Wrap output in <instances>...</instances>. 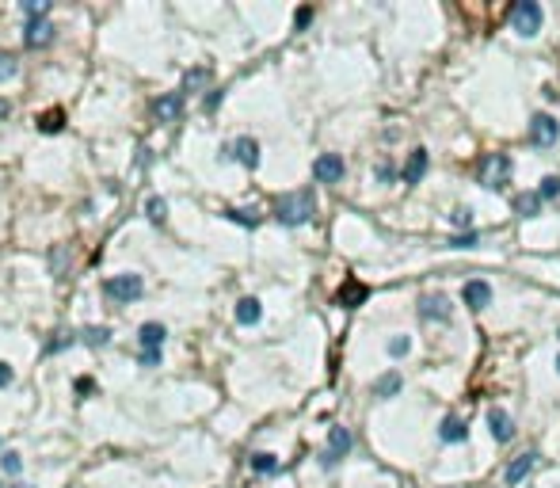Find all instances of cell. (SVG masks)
Here are the masks:
<instances>
[{
	"label": "cell",
	"instance_id": "obj_1",
	"mask_svg": "<svg viewBox=\"0 0 560 488\" xmlns=\"http://www.w3.org/2000/svg\"><path fill=\"white\" fill-rule=\"evenodd\" d=\"M316 214V199L313 191H290L275 202V218L282 225H305Z\"/></svg>",
	"mask_w": 560,
	"mask_h": 488
},
{
	"label": "cell",
	"instance_id": "obj_2",
	"mask_svg": "<svg viewBox=\"0 0 560 488\" xmlns=\"http://www.w3.org/2000/svg\"><path fill=\"white\" fill-rule=\"evenodd\" d=\"M104 294L115 305H130V302H137V298L145 294V283H142V275H115V279L104 283Z\"/></svg>",
	"mask_w": 560,
	"mask_h": 488
},
{
	"label": "cell",
	"instance_id": "obj_3",
	"mask_svg": "<svg viewBox=\"0 0 560 488\" xmlns=\"http://www.w3.org/2000/svg\"><path fill=\"white\" fill-rule=\"evenodd\" d=\"M511 176V157L507 153H492L480 161V187H488V191H499L503 183H507Z\"/></svg>",
	"mask_w": 560,
	"mask_h": 488
},
{
	"label": "cell",
	"instance_id": "obj_4",
	"mask_svg": "<svg viewBox=\"0 0 560 488\" xmlns=\"http://www.w3.org/2000/svg\"><path fill=\"white\" fill-rule=\"evenodd\" d=\"M511 23H515L518 35L534 39V35L541 31V4H534V0H522V4H515V12H511Z\"/></svg>",
	"mask_w": 560,
	"mask_h": 488
},
{
	"label": "cell",
	"instance_id": "obj_5",
	"mask_svg": "<svg viewBox=\"0 0 560 488\" xmlns=\"http://www.w3.org/2000/svg\"><path fill=\"white\" fill-rule=\"evenodd\" d=\"M556 138H560V126H556L553 115H534L530 118V145L549 149V145H556Z\"/></svg>",
	"mask_w": 560,
	"mask_h": 488
},
{
	"label": "cell",
	"instance_id": "obj_6",
	"mask_svg": "<svg viewBox=\"0 0 560 488\" xmlns=\"http://www.w3.org/2000/svg\"><path fill=\"white\" fill-rule=\"evenodd\" d=\"M343 157L340 153H321L313 161V176H316V183H340L343 180Z\"/></svg>",
	"mask_w": 560,
	"mask_h": 488
},
{
	"label": "cell",
	"instance_id": "obj_7",
	"mask_svg": "<svg viewBox=\"0 0 560 488\" xmlns=\"http://www.w3.org/2000/svg\"><path fill=\"white\" fill-rule=\"evenodd\" d=\"M347 450H351V431H347V427H332V431H328V450L321 454V465L332 469L343 454H347Z\"/></svg>",
	"mask_w": 560,
	"mask_h": 488
},
{
	"label": "cell",
	"instance_id": "obj_8",
	"mask_svg": "<svg viewBox=\"0 0 560 488\" xmlns=\"http://www.w3.org/2000/svg\"><path fill=\"white\" fill-rule=\"evenodd\" d=\"M225 157H237L244 168H259V142L256 138H237V142L225 149Z\"/></svg>",
	"mask_w": 560,
	"mask_h": 488
},
{
	"label": "cell",
	"instance_id": "obj_9",
	"mask_svg": "<svg viewBox=\"0 0 560 488\" xmlns=\"http://www.w3.org/2000/svg\"><path fill=\"white\" fill-rule=\"evenodd\" d=\"M461 302L469 305V309H484L492 302V286L484 283V279H469V283L461 286Z\"/></svg>",
	"mask_w": 560,
	"mask_h": 488
},
{
	"label": "cell",
	"instance_id": "obj_10",
	"mask_svg": "<svg viewBox=\"0 0 560 488\" xmlns=\"http://www.w3.org/2000/svg\"><path fill=\"white\" fill-rule=\"evenodd\" d=\"M153 111H156V118L161 122H175L183 115V92H168V96H161L153 103Z\"/></svg>",
	"mask_w": 560,
	"mask_h": 488
},
{
	"label": "cell",
	"instance_id": "obj_11",
	"mask_svg": "<svg viewBox=\"0 0 560 488\" xmlns=\"http://www.w3.org/2000/svg\"><path fill=\"white\" fill-rule=\"evenodd\" d=\"M488 431L496 443H511V435H515V424H511V416L503 408H492L488 412Z\"/></svg>",
	"mask_w": 560,
	"mask_h": 488
},
{
	"label": "cell",
	"instance_id": "obj_12",
	"mask_svg": "<svg viewBox=\"0 0 560 488\" xmlns=\"http://www.w3.org/2000/svg\"><path fill=\"white\" fill-rule=\"evenodd\" d=\"M419 317H423V321H450V302H446L442 294H427L423 302H419Z\"/></svg>",
	"mask_w": 560,
	"mask_h": 488
},
{
	"label": "cell",
	"instance_id": "obj_13",
	"mask_svg": "<svg viewBox=\"0 0 560 488\" xmlns=\"http://www.w3.org/2000/svg\"><path fill=\"white\" fill-rule=\"evenodd\" d=\"M427 176V149H412L408 153V164H404V187L419 183Z\"/></svg>",
	"mask_w": 560,
	"mask_h": 488
},
{
	"label": "cell",
	"instance_id": "obj_14",
	"mask_svg": "<svg viewBox=\"0 0 560 488\" xmlns=\"http://www.w3.org/2000/svg\"><path fill=\"white\" fill-rule=\"evenodd\" d=\"M366 294H370V290L362 286V283H354V279H347V283H343V290L335 294V305H343V309H354V305H362V302H366Z\"/></svg>",
	"mask_w": 560,
	"mask_h": 488
},
{
	"label": "cell",
	"instance_id": "obj_15",
	"mask_svg": "<svg viewBox=\"0 0 560 488\" xmlns=\"http://www.w3.org/2000/svg\"><path fill=\"white\" fill-rule=\"evenodd\" d=\"M50 39H54V27L46 23V20H31V23L23 27V42L27 46H46Z\"/></svg>",
	"mask_w": 560,
	"mask_h": 488
},
{
	"label": "cell",
	"instance_id": "obj_16",
	"mask_svg": "<svg viewBox=\"0 0 560 488\" xmlns=\"http://www.w3.org/2000/svg\"><path fill=\"white\" fill-rule=\"evenodd\" d=\"M164 324H142V332H137V340H142V351H161L164 343Z\"/></svg>",
	"mask_w": 560,
	"mask_h": 488
},
{
	"label": "cell",
	"instance_id": "obj_17",
	"mask_svg": "<svg viewBox=\"0 0 560 488\" xmlns=\"http://www.w3.org/2000/svg\"><path fill=\"white\" fill-rule=\"evenodd\" d=\"M438 435H442V443H465L469 427H465L457 416H446V420H442V427H438Z\"/></svg>",
	"mask_w": 560,
	"mask_h": 488
},
{
	"label": "cell",
	"instance_id": "obj_18",
	"mask_svg": "<svg viewBox=\"0 0 560 488\" xmlns=\"http://www.w3.org/2000/svg\"><path fill=\"white\" fill-rule=\"evenodd\" d=\"M259 317H263V305L256 298H240L237 302V324H256Z\"/></svg>",
	"mask_w": 560,
	"mask_h": 488
},
{
	"label": "cell",
	"instance_id": "obj_19",
	"mask_svg": "<svg viewBox=\"0 0 560 488\" xmlns=\"http://www.w3.org/2000/svg\"><path fill=\"white\" fill-rule=\"evenodd\" d=\"M400 386H404V382H400V374L389 370V374H381V378L373 382V397H397Z\"/></svg>",
	"mask_w": 560,
	"mask_h": 488
},
{
	"label": "cell",
	"instance_id": "obj_20",
	"mask_svg": "<svg viewBox=\"0 0 560 488\" xmlns=\"http://www.w3.org/2000/svg\"><path fill=\"white\" fill-rule=\"evenodd\" d=\"M534 462H537V454H522V458H515V462L507 465V484H518L522 477L534 469Z\"/></svg>",
	"mask_w": 560,
	"mask_h": 488
},
{
	"label": "cell",
	"instance_id": "obj_21",
	"mask_svg": "<svg viewBox=\"0 0 560 488\" xmlns=\"http://www.w3.org/2000/svg\"><path fill=\"white\" fill-rule=\"evenodd\" d=\"M61 126H65V111H61V107L42 111V115H39V130H42V134H58Z\"/></svg>",
	"mask_w": 560,
	"mask_h": 488
},
{
	"label": "cell",
	"instance_id": "obj_22",
	"mask_svg": "<svg viewBox=\"0 0 560 488\" xmlns=\"http://www.w3.org/2000/svg\"><path fill=\"white\" fill-rule=\"evenodd\" d=\"M202 84H210V69L206 65H199V69H191L183 77V92H194V88H202Z\"/></svg>",
	"mask_w": 560,
	"mask_h": 488
},
{
	"label": "cell",
	"instance_id": "obj_23",
	"mask_svg": "<svg viewBox=\"0 0 560 488\" xmlns=\"http://www.w3.org/2000/svg\"><path fill=\"white\" fill-rule=\"evenodd\" d=\"M107 336H111V332H107V328H99V324H92V328H84V332H80V340H84V343H88V347H104V343H107Z\"/></svg>",
	"mask_w": 560,
	"mask_h": 488
},
{
	"label": "cell",
	"instance_id": "obj_24",
	"mask_svg": "<svg viewBox=\"0 0 560 488\" xmlns=\"http://www.w3.org/2000/svg\"><path fill=\"white\" fill-rule=\"evenodd\" d=\"M145 210H149V221H156V225L168 218V202L161 199V195H153V199L145 202Z\"/></svg>",
	"mask_w": 560,
	"mask_h": 488
},
{
	"label": "cell",
	"instance_id": "obj_25",
	"mask_svg": "<svg viewBox=\"0 0 560 488\" xmlns=\"http://www.w3.org/2000/svg\"><path fill=\"white\" fill-rule=\"evenodd\" d=\"M537 206H541V195H522V199L515 202V210L522 214V218H534Z\"/></svg>",
	"mask_w": 560,
	"mask_h": 488
},
{
	"label": "cell",
	"instance_id": "obj_26",
	"mask_svg": "<svg viewBox=\"0 0 560 488\" xmlns=\"http://www.w3.org/2000/svg\"><path fill=\"white\" fill-rule=\"evenodd\" d=\"M251 469H256V473H275L278 458L275 454H251Z\"/></svg>",
	"mask_w": 560,
	"mask_h": 488
},
{
	"label": "cell",
	"instance_id": "obj_27",
	"mask_svg": "<svg viewBox=\"0 0 560 488\" xmlns=\"http://www.w3.org/2000/svg\"><path fill=\"white\" fill-rule=\"evenodd\" d=\"M408 351H412V340H408V336H393V340H389V355H393V359H404Z\"/></svg>",
	"mask_w": 560,
	"mask_h": 488
},
{
	"label": "cell",
	"instance_id": "obj_28",
	"mask_svg": "<svg viewBox=\"0 0 560 488\" xmlns=\"http://www.w3.org/2000/svg\"><path fill=\"white\" fill-rule=\"evenodd\" d=\"M537 195H541V199H553V195H560V176H545L541 187H537Z\"/></svg>",
	"mask_w": 560,
	"mask_h": 488
},
{
	"label": "cell",
	"instance_id": "obj_29",
	"mask_svg": "<svg viewBox=\"0 0 560 488\" xmlns=\"http://www.w3.org/2000/svg\"><path fill=\"white\" fill-rule=\"evenodd\" d=\"M450 221L461 225V229H469V225H473V206H457V210L450 214Z\"/></svg>",
	"mask_w": 560,
	"mask_h": 488
},
{
	"label": "cell",
	"instance_id": "obj_30",
	"mask_svg": "<svg viewBox=\"0 0 560 488\" xmlns=\"http://www.w3.org/2000/svg\"><path fill=\"white\" fill-rule=\"evenodd\" d=\"M0 465H4V473H20V469H23V462H20V454H15V450H4Z\"/></svg>",
	"mask_w": 560,
	"mask_h": 488
},
{
	"label": "cell",
	"instance_id": "obj_31",
	"mask_svg": "<svg viewBox=\"0 0 560 488\" xmlns=\"http://www.w3.org/2000/svg\"><path fill=\"white\" fill-rule=\"evenodd\" d=\"M15 77V58L12 54H0V80H12Z\"/></svg>",
	"mask_w": 560,
	"mask_h": 488
},
{
	"label": "cell",
	"instance_id": "obj_32",
	"mask_svg": "<svg viewBox=\"0 0 560 488\" xmlns=\"http://www.w3.org/2000/svg\"><path fill=\"white\" fill-rule=\"evenodd\" d=\"M229 218L240 221V225H259V214L256 210H229Z\"/></svg>",
	"mask_w": 560,
	"mask_h": 488
},
{
	"label": "cell",
	"instance_id": "obj_33",
	"mask_svg": "<svg viewBox=\"0 0 560 488\" xmlns=\"http://www.w3.org/2000/svg\"><path fill=\"white\" fill-rule=\"evenodd\" d=\"M23 12L31 16V20H42V16H46V4H42V0H27Z\"/></svg>",
	"mask_w": 560,
	"mask_h": 488
},
{
	"label": "cell",
	"instance_id": "obj_34",
	"mask_svg": "<svg viewBox=\"0 0 560 488\" xmlns=\"http://www.w3.org/2000/svg\"><path fill=\"white\" fill-rule=\"evenodd\" d=\"M450 248H477V233L469 229L465 237H454V240H450Z\"/></svg>",
	"mask_w": 560,
	"mask_h": 488
},
{
	"label": "cell",
	"instance_id": "obj_35",
	"mask_svg": "<svg viewBox=\"0 0 560 488\" xmlns=\"http://www.w3.org/2000/svg\"><path fill=\"white\" fill-rule=\"evenodd\" d=\"M142 366H161V351H142Z\"/></svg>",
	"mask_w": 560,
	"mask_h": 488
},
{
	"label": "cell",
	"instance_id": "obj_36",
	"mask_svg": "<svg viewBox=\"0 0 560 488\" xmlns=\"http://www.w3.org/2000/svg\"><path fill=\"white\" fill-rule=\"evenodd\" d=\"M92 389H96V382H92V378H77V393H80V397H84V393H92Z\"/></svg>",
	"mask_w": 560,
	"mask_h": 488
},
{
	"label": "cell",
	"instance_id": "obj_37",
	"mask_svg": "<svg viewBox=\"0 0 560 488\" xmlns=\"http://www.w3.org/2000/svg\"><path fill=\"white\" fill-rule=\"evenodd\" d=\"M309 20H313V8H301V12L294 16V23H297V27H305V23H309Z\"/></svg>",
	"mask_w": 560,
	"mask_h": 488
},
{
	"label": "cell",
	"instance_id": "obj_38",
	"mask_svg": "<svg viewBox=\"0 0 560 488\" xmlns=\"http://www.w3.org/2000/svg\"><path fill=\"white\" fill-rule=\"evenodd\" d=\"M0 386H12V366L0 362Z\"/></svg>",
	"mask_w": 560,
	"mask_h": 488
},
{
	"label": "cell",
	"instance_id": "obj_39",
	"mask_svg": "<svg viewBox=\"0 0 560 488\" xmlns=\"http://www.w3.org/2000/svg\"><path fill=\"white\" fill-rule=\"evenodd\" d=\"M218 103H221V92H210V96H206V111H213Z\"/></svg>",
	"mask_w": 560,
	"mask_h": 488
},
{
	"label": "cell",
	"instance_id": "obj_40",
	"mask_svg": "<svg viewBox=\"0 0 560 488\" xmlns=\"http://www.w3.org/2000/svg\"><path fill=\"white\" fill-rule=\"evenodd\" d=\"M8 111H12V103H8V99H0V118H8Z\"/></svg>",
	"mask_w": 560,
	"mask_h": 488
},
{
	"label": "cell",
	"instance_id": "obj_41",
	"mask_svg": "<svg viewBox=\"0 0 560 488\" xmlns=\"http://www.w3.org/2000/svg\"><path fill=\"white\" fill-rule=\"evenodd\" d=\"M12 488H31V484H12Z\"/></svg>",
	"mask_w": 560,
	"mask_h": 488
},
{
	"label": "cell",
	"instance_id": "obj_42",
	"mask_svg": "<svg viewBox=\"0 0 560 488\" xmlns=\"http://www.w3.org/2000/svg\"><path fill=\"white\" fill-rule=\"evenodd\" d=\"M556 370H560V355H556Z\"/></svg>",
	"mask_w": 560,
	"mask_h": 488
}]
</instances>
